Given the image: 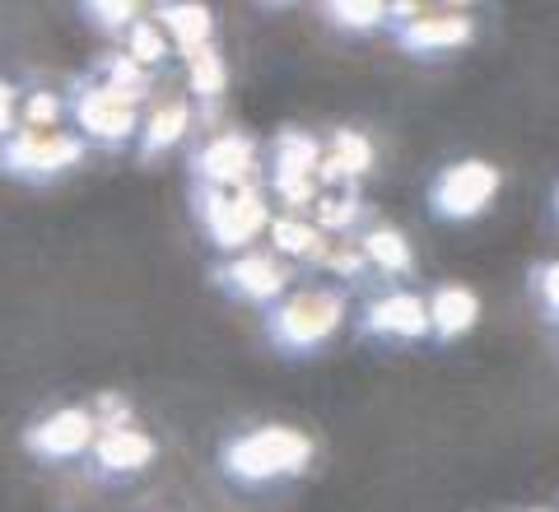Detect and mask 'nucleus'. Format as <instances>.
I'll use <instances>...</instances> for the list:
<instances>
[{
    "label": "nucleus",
    "instance_id": "f257e3e1",
    "mask_svg": "<svg viewBox=\"0 0 559 512\" xmlns=\"http://www.w3.org/2000/svg\"><path fill=\"white\" fill-rule=\"evenodd\" d=\"M308 438L294 429H261L248 433L242 443L229 448V471L242 480H271V475H289L308 462Z\"/></svg>",
    "mask_w": 559,
    "mask_h": 512
},
{
    "label": "nucleus",
    "instance_id": "f03ea898",
    "mask_svg": "<svg viewBox=\"0 0 559 512\" xmlns=\"http://www.w3.org/2000/svg\"><path fill=\"white\" fill-rule=\"evenodd\" d=\"M499 187V172L485 168V164H457L448 168L439 187H433V205L443 210V215H476V210H485V201L495 197Z\"/></svg>",
    "mask_w": 559,
    "mask_h": 512
},
{
    "label": "nucleus",
    "instance_id": "7ed1b4c3",
    "mask_svg": "<svg viewBox=\"0 0 559 512\" xmlns=\"http://www.w3.org/2000/svg\"><path fill=\"white\" fill-rule=\"evenodd\" d=\"M336 317H341V298L336 294H304V298H294V303L280 312L275 335L280 341H289V345H312V341H322V335L336 326Z\"/></svg>",
    "mask_w": 559,
    "mask_h": 512
},
{
    "label": "nucleus",
    "instance_id": "20e7f679",
    "mask_svg": "<svg viewBox=\"0 0 559 512\" xmlns=\"http://www.w3.org/2000/svg\"><path fill=\"white\" fill-rule=\"evenodd\" d=\"M80 117H84V127L98 131V135H127L135 127V108H131V98L121 94V90H94L90 98L80 103Z\"/></svg>",
    "mask_w": 559,
    "mask_h": 512
},
{
    "label": "nucleus",
    "instance_id": "39448f33",
    "mask_svg": "<svg viewBox=\"0 0 559 512\" xmlns=\"http://www.w3.org/2000/svg\"><path fill=\"white\" fill-rule=\"evenodd\" d=\"M70 158H80V145L66 135H24L20 145L5 150L10 168H66Z\"/></svg>",
    "mask_w": 559,
    "mask_h": 512
},
{
    "label": "nucleus",
    "instance_id": "423d86ee",
    "mask_svg": "<svg viewBox=\"0 0 559 512\" xmlns=\"http://www.w3.org/2000/svg\"><path fill=\"white\" fill-rule=\"evenodd\" d=\"M210 224H215V238L224 247H234L242 238H252L257 228H261V201L252 197H234V201H215L210 205Z\"/></svg>",
    "mask_w": 559,
    "mask_h": 512
},
{
    "label": "nucleus",
    "instance_id": "0eeeda50",
    "mask_svg": "<svg viewBox=\"0 0 559 512\" xmlns=\"http://www.w3.org/2000/svg\"><path fill=\"white\" fill-rule=\"evenodd\" d=\"M84 443H90V415H80V410H66L57 419H47L43 429L33 433V448L47 452V456H70Z\"/></svg>",
    "mask_w": 559,
    "mask_h": 512
},
{
    "label": "nucleus",
    "instance_id": "6e6552de",
    "mask_svg": "<svg viewBox=\"0 0 559 512\" xmlns=\"http://www.w3.org/2000/svg\"><path fill=\"white\" fill-rule=\"evenodd\" d=\"M248 158H252V145L242 135H224L215 140L205 154H201V168L210 172V178H224V182H234L248 172Z\"/></svg>",
    "mask_w": 559,
    "mask_h": 512
},
{
    "label": "nucleus",
    "instance_id": "1a4fd4ad",
    "mask_svg": "<svg viewBox=\"0 0 559 512\" xmlns=\"http://www.w3.org/2000/svg\"><path fill=\"white\" fill-rule=\"evenodd\" d=\"M369 326H378V331H396V335H419V331L429 326V312L419 308L415 298L396 294V298H388V303H378V308H373Z\"/></svg>",
    "mask_w": 559,
    "mask_h": 512
},
{
    "label": "nucleus",
    "instance_id": "9d476101",
    "mask_svg": "<svg viewBox=\"0 0 559 512\" xmlns=\"http://www.w3.org/2000/svg\"><path fill=\"white\" fill-rule=\"evenodd\" d=\"M429 322L439 326L443 335H457L476 322V298L466 289H439L433 294V308H429Z\"/></svg>",
    "mask_w": 559,
    "mask_h": 512
},
{
    "label": "nucleus",
    "instance_id": "9b49d317",
    "mask_svg": "<svg viewBox=\"0 0 559 512\" xmlns=\"http://www.w3.org/2000/svg\"><path fill=\"white\" fill-rule=\"evenodd\" d=\"M150 456H154V443L140 433H112V438H103V448H98V462H108L117 471H140Z\"/></svg>",
    "mask_w": 559,
    "mask_h": 512
},
{
    "label": "nucleus",
    "instance_id": "f8f14e48",
    "mask_svg": "<svg viewBox=\"0 0 559 512\" xmlns=\"http://www.w3.org/2000/svg\"><path fill=\"white\" fill-rule=\"evenodd\" d=\"M229 275L238 279V289H242V294H252V298H271V294L280 289V279H285V275H280V271L271 266L266 257H248V261H238V266H234Z\"/></svg>",
    "mask_w": 559,
    "mask_h": 512
},
{
    "label": "nucleus",
    "instance_id": "ddd939ff",
    "mask_svg": "<svg viewBox=\"0 0 559 512\" xmlns=\"http://www.w3.org/2000/svg\"><path fill=\"white\" fill-rule=\"evenodd\" d=\"M471 24L466 20H425L411 28V47H448V43H466Z\"/></svg>",
    "mask_w": 559,
    "mask_h": 512
},
{
    "label": "nucleus",
    "instance_id": "4468645a",
    "mask_svg": "<svg viewBox=\"0 0 559 512\" xmlns=\"http://www.w3.org/2000/svg\"><path fill=\"white\" fill-rule=\"evenodd\" d=\"M164 20L173 24V33H178L182 47H201L205 33H210V14L197 10V5H173V10H164Z\"/></svg>",
    "mask_w": 559,
    "mask_h": 512
},
{
    "label": "nucleus",
    "instance_id": "2eb2a0df",
    "mask_svg": "<svg viewBox=\"0 0 559 512\" xmlns=\"http://www.w3.org/2000/svg\"><path fill=\"white\" fill-rule=\"evenodd\" d=\"M182 127H187V108H182V103H173V108H164L159 117H154V127H150V135H145V145H150V150H164L168 140H178V135H182Z\"/></svg>",
    "mask_w": 559,
    "mask_h": 512
},
{
    "label": "nucleus",
    "instance_id": "dca6fc26",
    "mask_svg": "<svg viewBox=\"0 0 559 512\" xmlns=\"http://www.w3.org/2000/svg\"><path fill=\"white\" fill-rule=\"evenodd\" d=\"M369 252L382 261V266H396V271L411 266V252H406V242H401V234H373L369 238Z\"/></svg>",
    "mask_w": 559,
    "mask_h": 512
},
{
    "label": "nucleus",
    "instance_id": "f3484780",
    "mask_svg": "<svg viewBox=\"0 0 559 512\" xmlns=\"http://www.w3.org/2000/svg\"><path fill=\"white\" fill-rule=\"evenodd\" d=\"M191 80H197L201 94H219L224 90V66L215 51H205V57H197V66H191Z\"/></svg>",
    "mask_w": 559,
    "mask_h": 512
},
{
    "label": "nucleus",
    "instance_id": "a211bd4d",
    "mask_svg": "<svg viewBox=\"0 0 559 512\" xmlns=\"http://www.w3.org/2000/svg\"><path fill=\"white\" fill-rule=\"evenodd\" d=\"M336 145H341V168H349V172H364V168H369V145H364L359 135H341Z\"/></svg>",
    "mask_w": 559,
    "mask_h": 512
},
{
    "label": "nucleus",
    "instance_id": "6ab92c4d",
    "mask_svg": "<svg viewBox=\"0 0 559 512\" xmlns=\"http://www.w3.org/2000/svg\"><path fill=\"white\" fill-rule=\"evenodd\" d=\"M312 228H304V224H275V242L285 247V252H308L312 247Z\"/></svg>",
    "mask_w": 559,
    "mask_h": 512
},
{
    "label": "nucleus",
    "instance_id": "aec40b11",
    "mask_svg": "<svg viewBox=\"0 0 559 512\" xmlns=\"http://www.w3.org/2000/svg\"><path fill=\"white\" fill-rule=\"evenodd\" d=\"M131 43H135V57H140V61H159V57H164L159 33L145 28V24H135V28H131Z\"/></svg>",
    "mask_w": 559,
    "mask_h": 512
},
{
    "label": "nucleus",
    "instance_id": "412c9836",
    "mask_svg": "<svg viewBox=\"0 0 559 512\" xmlns=\"http://www.w3.org/2000/svg\"><path fill=\"white\" fill-rule=\"evenodd\" d=\"M331 14H341V20L345 24H378V5H336V10H331Z\"/></svg>",
    "mask_w": 559,
    "mask_h": 512
},
{
    "label": "nucleus",
    "instance_id": "4be33fe9",
    "mask_svg": "<svg viewBox=\"0 0 559 512\" xmlns=\"http://www.w3.org/2000/svg\"><path fill=\"white\" fill-rule=\"evenodd\" d=\"M540 298H546L550 317H559V266H550L546 275H540Z\"/></svg>",
    "mask_w": 559,
    "mask_h": 512
},
{
    "label": "nucleus",
    "instance_id": "5701e85b",
    "mask_svg": "<svg viewBox=\"0 0 559 512\" xmlns=\"http://www.w3.org/2000/svg\"><path fill=\"white\" fill-rule=\"evenodd\" d=\"M10 127H14V98L5 84H0V131H10Z\"/></svg>",
    "mask_w": 559,
    "mask_h": 512
},
{
    "label": "nucleus",
    "instance_id": "b1692460",
    "mask_svg": "<svg viewBox=\"0 0 559 512\" xmlns=\"http://www.w3.org/2000/svg\"><path fill=\"white\" fill-rule=\"evenodd\" d=\"M51 117H57V103H51V98H33L28 121H51Z\"/></svg>",
    "mask_w": 559,
    "mask_h": 512
},
{
    "label": "nucleus",
    "instance_id": "393cba45",
    "mask_svg": "<svg viewBox=\"0 0 559 512\" xmlns=\"http://www.w3.org/2000/svg\"><path fill=\"white\" fill-rule=\"evenodd\" d=\"M98 14H103V20H127V14H131V5H103Z\"/></svg>",
    "mask_w": 559,
    "mask_h": 512
}]
</instances>
